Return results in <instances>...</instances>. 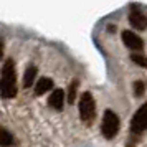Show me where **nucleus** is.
<instances>
[{
	"label": "nucleus",
	"instance_id": "1",
	"mask_svg": "<svg viewBox=\"0 0 147 147\" xmlns=\"http://www.w3.org/2000/svg\"><path fill=\"white\" fill-rule=\"evenodd\" d=\"M0 94L2 98L10 99L17 96V71L15 63L12 58H8L2 69V80H0Z\"/></svg>",
	"mask_w": 147,
	"mask_h": 147
},
{
	"label": "nucleus",
	"instance_id": "2",
	"mask_svg": "<svg viewBox=\"0 0 147 147\" xmlns=\"http://www.w3.org/2000/svg\"><path fill=\"white\" fill-rule=\"evenodd\" d=\"M94 114H96V104H94V99L91 93H84L80 99V116L81 121L84 124H91L94 121Z\"/></svg>",
	"mask_w": 147,
	"mask_h": 147
},
{
	"label": "nucleus",
	"instance_id": "3",
	"mask_svg": "<svg viewBox=\"0 0 147 147\" xmlns=\"http://www.w3.org/2000/svg\"><path fill=\"white\" fill-rule=\"evenodd\" d=\"M117 129H119V117L117 114L107 109L104 113V117H102V126H101V131H102V136L106 139H113L114 136L117 134Z\"/></svg>",
	"mask_w": 147,
	"mask_h": 147
},
{
	"label": "nucleus",
	"instance_id": "4",
	"mask_svg": "<svg viewBox=\"0 0 147 147\" xmlns=\"http://www.w3.org/2000/svg\"><path fill=\"white\" fill-rule=\"evenodd\" d=\"M147 129V102L137 109V113L134 114L131 121V131L134 134H142Z\"/></svg>",
	"mask_w": 147,
	"mask_h": 147
},
{
	"label": "nucleus",
	"instance_id": "5",
	"mask_svg": "<svg viewBox=\"0 0 147 147\" xmlns=\"http://www.w3.org/2000/svg\"><path fill=\"white\" fill-rule=\"evenodd\" d=\"M129 22L136 30H146L147 28V18L142 13V10L139 8V5H132L131 12H129Z\"/></svg>",
	"mask_w": 147,
	"mask_h": 147
},
{
	"label": "nucleus",
	"instance_id": "6",
	"mask_svg": "<svg viewBox=\"0 0 147 147\" xmlns=\"http://www.w3.org/2000/svg\"><path fill=\"white\" fill-rule=\"evenodd\" d=\"M122 41L127 48H131L132 51H140L144 48V41L140 38L139 35H136L131 30H124L122 32Z\"/></svg>",
	"mask_w": 147,
	"mask_h": 147
},
{
	"label": "nucleus",
	"instance_id": "7",
	"mask_svg": "<svg viewBox=\"0 0 147 147\" xmlns=\"http://www.w3.org/2000/svg\"><path fill=\"white\" fill-rule=\"evenodd\" d=\"M48 104L51 107H55L56 111H61L63 104H65V91L63 89H55L51 93V96L48 98Z\"/></svg>",
	"mask_w": 147,
	"mask_h": 147
},
{
	"label": "nucleus",
	"instance_id": "8",
	"mask_svg": "<svg viewBox=\"0 0 147 147\" xmlns=\"http://www.w3.org/2000/svg\"><path fill=\"white\" fill-rule=\"evenodd\" d=\"M53 88V81L50 80V78H40L38 83H36V88H35V94L36 96H41V94H45L47 91H50Z\"/></svg>",
	"mask_w": 147,
	"mask_h": 147
},
{
	"label": "nucleus",
	"instance_id": "9",
	"mask_svg": "<svg viewBox=\"0 0 147 147\" xmlns=\"http://www.w3.org/2000/svg\"><path fill=\"white\" fill-rule=\"evenodd\" d=\"M35 78H36V66H28L27 69H25V74H23V86L25 88H30L32 84H33Z\"/></svg>",
	"mask_w": 147,
	"mask_h": 147
},
{
	"label": "nucleus",
	"instance_id": "10",
	"mask_svg": "<svg viewBox=\"0 0 147 147\" xmlns=\"http://www.w3.org/2000/svg\"><path fill=\"white\" fill-rule=\"evenodd\" d=\"M12 142H13L12 134L8 132V131H5V129H2V127H0V146H2V147H8Z\"/></svg>",
	"mask_w": 147,
	"mask_h": 147
},
{
	"label": "nucleus",
	"instance_id": "11",
	"mask_svg": "<svg viewBox=\"0 0 147 147\" xmlns=\"http://www.w3.org/2000/svg\"><path fill=\"white\" fill-rule=\"evenodd\" d=\"M131 60H132L136 65H139L140 68H147V56H144V55L131 53Z\"/></svg>",
	"mask_w": 147,
	"mask_h": 147
},
{
	"label": "nucleus",
	"instance_id": "12",
	"mask_svg": "<svg viewBox=\"0 0 147 147\" xmlns=\"http://www.w3.org/2000/svg\"><path fill=\"white\" fill-rule=\"evenodd\" d=\"M76 89H78V81H73L71 83V86L68 89V102L69 104H73L74 102V98H76Z\"/></svg>",
	"mask_w": 147,
	"mask_h": 147
},
{
	"label": "nucleus",
	"instance_id": "13",
	"mask_svg": "<svg viewBox=\"0 0 147 147\" xmlns=\"http://www.w3.org/2000/svg\"><path fill=\"white\" fill-rule=\"evenodd\" d=\"M144 89H146V86H144V83H142V81H136V83H134V91H136V96H142V94H144Z\"/></svg>",
	"mask_w": 147,
	"mask_h": 147
},
{
	"label": "nucleus",
	"instance_id": "14",
	"mask_svg": "<svg viewBox=\"0 0 147 147\" xmlns=\"http://www.w3.org/2000/svg\"><path fill=\"white\" fill-rule=\"evenodd\" d=\"M2 55H3V40L0 38V58H2Z\"/></svg>",
	"mask_w": 147,
	"mask_h": 147
}]
</instances>
